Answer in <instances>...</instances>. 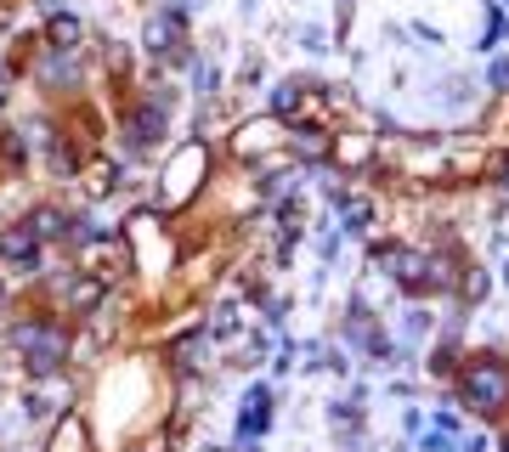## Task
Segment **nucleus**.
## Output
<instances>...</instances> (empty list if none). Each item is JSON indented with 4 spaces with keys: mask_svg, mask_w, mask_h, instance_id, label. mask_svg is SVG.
<instances>
[{
    "mask_svg": "<svg viewBox=\"0 0 509 452\" xmlns=\"http://www.w3.org/2000/svg\"><path fill=\"white\" fill-rule=\"evenodd\" d=\"M46 40H51V51H79V40H85V29H79V17H69V12H57L51 23H46Z\"/></svg>",
    "mask_w": 509,
    "mask_h": 452,
    "instance_id": "20e7f679",
    "label": "nucleus"
},
{
    "mask_svg": "<svg viewBox=\"0 0 509 452\" xmlns=\"http://www.w3.org/2000/svg\"><path fill=\"white\" fill-rule=\"evenodd\" d=\"M170 40H181V23H170V17H153V23H147V46H153V51H170Z\"/></svg>",
    "mask_w": 509,
    "mask_h": 452,
    "instance_id": "39448f33",
    "label": "nucleus"
},
{
    "mask_svg": "<svg viewBox=\"0 0 509 452\" xmlns=\"http://www.w3.org/2000/svg\"><path fill=\"white\" fill-rule=\"evenodd\" d=\"M17 346H23L29 368H40V374L62 368V356H69V339H62L51 322H29V328H17Z\"/></svg>",
    "mask_w": 509,
    "mask_h": 452,
    "instance_id": "f257e3e1",
    "label": "nucleus"
},
{
    "mask_svg": "<svg viewBox=\"0 0 509 452\" xmlns=\"http://www.w3.org/2000/svg\"><path fill=\"white\" fill-rule=\"evenodd\" d=\"M464 396H470L481 413H493V407L509 396V374L498 368V362H476L470 368V379H464Z\"/></svg>",
    "mask_w": 509,
    "mask_h": 452,
    "instance_id": "f03ea898",
    "label": "nucleus"
},
{
    "mask_svg": "<svg viewBox=\"0 0 509 452\" xmlns=\"http://www.w3.org/2000/svg\"><path fill=\"white\" fill-rule=\"evenodd\" d=\"M0 261L17 266V272H34V261H40L34 226H6V232H0Z\"/></svg>",
    "mask_w": 509,
    "mask_h": 452,
    "instance_id": "7ed1b4c3",
    "label": "nucleus"
}]
</instances>
